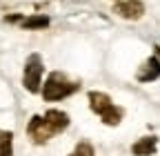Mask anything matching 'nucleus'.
<instances>
[{
  "mask_svg": "<svg viewBox=\"0 0 160 156\" xmlns=\"http://www.w3.org/2000/svg\"><path fill=\"white\" fill-rule=\"evenodd\" d=\"M69 127V116L60 109H49L45 116L36 114L27 125V132L33 138V143H47L56 134L65 132Z\"/></svg>",
  "mask_w": 160,
  "mask_h": 156,
  "instance_id": "obj_1",
  "label": "nucleus"
},
{
  "mask_svg": "<svg viewBox=\"0 0 160 156\" xmlns=\"http://www.w3.org/2000/svg\"><path fill=\"white\" fill-rule=\"evenodd\" d=\"M80 89V85L76 81H71V78L62 71H51L47 83L42 85V98L47 103H53V101H62L67 98V96L76 94Z\"/></svg>",
  "mask_w": 160,
  "mask_h": 156,
  "instance_id": "obj_2",
  "label": "nucleus"
},
{
  "mask_svg": "<svg viewBox=\"0 0 160 156\" xmlns=\"http://www.w3.org/2000/svg\"><path fill=\"white\" fill-rule=\"evenodd\" d=\"M89 107H91V112L96 116L102 118L105 125H118L122 121V116H125L122 107L113 105V101L102 91H89Z\"/></svg>",
  "mask_w": 160,
  "mask_h": 156,
  "instance_id": "obj_3",
  "label": "nucleus"
},
{
  "mask_svg": "<svg viewBox=\"0 0 160 156\" xmlns=\"http://www.w3.org/2000/svg\"><path fill=\"white\" fill-rule=\"evenodd\" d=\"M45 71V63H42V56L40 54H31L25 63V71H22V85L27 91L38 94L40 91V78H42Z\"/></svg>",
  "mask_w": 160,
  "mask_h": 156,
  "instance_id": "obj_4",
  "label": "nucleus"
},
{
  "mask_svg": "<svg viewBox=\"0 0 160 156\" xmlns=\"http://www.w3.org/2000/svg\"><path fill=\"white\" fill-rule=\"evenodd\" d=\"M113 9L118 16L127 18V20H138L145 13V5L140 0H118V3H113Z\"/></svg>",
  "mask_w": 160,
  "mask_h": 156,
  "instance_id": "obj_5",
  "label": "nucleus"
},
{
  "mask_svg": "<svg viewBox=\"0 0 160 156\" xmlns=\"http://www.w3.org/2000/svg\"><path fill=\"white\" fill-rule=\"evenodd\" d=\"M158 78H160V58L151 56L149 60L142 65V69H140L138 81L140 83H151V81H158Z\"/></svg>",
  "mask_w": 160,
  "mask_h": 156,
  "instance_id": "obj_6",
  "label": "nucleus"
},
{
  "mask_svg": "<svg viewBox=\"0 0 160 156\" xmlns=\"http://www.w3.org/2000/svg\"><path fill=\"white\" fill-rule=\"evenodd\" d=\"M156 147H158V138H156V136H145V138H140L138 143L131 145V154L133 156H153Z\"/></svg>",
  "mask_w": 160,
  "mask_h": 156,
  "instance_id": "obj_7",
  "label": "nucleus"
},
{
  "mask_svg": "<svg viewBox=\"0 0 160 156\" xmlns=\"http://www.w3.org/2000/svg\"><path fill=\"white\" fill-rule=\"evenodd\" d=\"M0 156H13V134L0 129Z\"/></svg>",
  "mask_w": 160,
  "mask_h": 156,
  "instance_id": "obj_8",
  "label": "nucleus"
},
{
  "mask_svg": "<svg viewBox=\"0 0 160 156\" xmlns=\"http://www.w3.org/2000/svg\"><path fill=\"white\" fill-rule=\"evenodd\" d=\"M22 29H42L49 25V18L47 16H29V18H22Z\"/></svg>",
  "mask_w": 160,
  "mask_h": 156,
  "instance_id": "obj_9",
  "label": "nucleus"
},
{
  "mask_svg": "<svg viewBox=\"0 0 160 156\" xmlns=\"http://www.w3.org/2000/svg\"><path fill=\"white\" fill-rule=\"evenodd\" d=\"M69 156H96V154H93V147H91L89 143H78L76 149H73Z\"/></svg>",
  "mask_w": 160,
  "mask_h": 156,
  "instance_id": "obj_10",
  "label": "nucleus"
},
{
  "mask_svg": "<svg viewBox=\"0 0 160 156\" xmlns=\"http://www.w3.org/2000/svg\"><path fill=\"white\" fill-rule=\"evenodd\" d=\"M113 3H118V0H113Z\"/></svg>",
  "mask_w": 160,
  "mask_h": 156,
  "instance_id": "obj_11",
  "label": "nucleus"
}]
</instances>
